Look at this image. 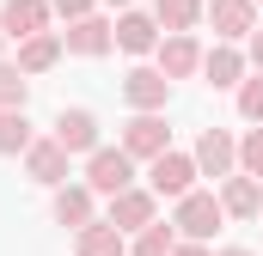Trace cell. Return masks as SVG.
Instances as JSON below:
<instances>
[{"instance_id":"cell-1","label":"cell","mask_w":263,"mask_h":256,"mask_svg":"<svg viewBox=\"0 0 263 256\" xmlns=\"http://www.w3.org/2000/svg\"><path fill=\"white\" fill-rule=\"evenodd\" d=\"M220 220H227V207H220V195L214 189H190L178 201V232H184V244H208L214 232H220Z\"/></svg>"},{"instance_id":"cell-2","label":"cell","mask_w":263,"mask_h":256,"mask_svg":"<svg viewBox=\"0 0 263 256\" xmlns=\"http://www.w3.org/2000/svg\"><path fill=\"white\" fill-rule=\"evenodd\" d=\"M86 189L117 201L123 189H135V159L123 153V146H98V153L86 159Z\"/></svg>"},{"instance_id":"cell-3","label":"cell","mask_w":263,"mask_h":256,"mask_svg":"<svg viewBox=\"0 0 263 256\" xmlns=\"http://www.w3.org/2000/svg\"><path fill=\"white\" fill-rule=\"evenodd\" d=\"M196 159H190V153H159V159H153V165H147V189L153 195H165V201H184V195L196 189Z\"/></svg>"},{"instance_id":"cell-4","label":"cell","mask_w":263,"mask_h":256,"mask_svg":"<svg viewBox=\"0 0 263 256\" xmlns=\"http://www.w3.org/2000/svg\"><path fill=\"white\" fill-rule=\"evenodd\" d=\"M117 146L129 153L135 165H141V159L153 165L159 153H172V128H165V116H129V122H123V134H117Z\"/></svg>"},{"instance_id":"cell-5","label":"cell","mask_w":263,"mask_h":256,"mask_svg":"<svg viewBox=\"0 0 263 256\" xmlns=\"http://www.w3.org/2000/svg\"><path fill=\"white\" fill-rule=\"evenodd\" d=\"M165 98H172V79H165L159 67H129V73H123V104H129L135 116H159Z\"/></svg>"},{"instance_id":"cell-6","label":"cell","mask_w":263,"mask_h":256,"mask_svg":"<svg viewBox=\"0 0 263 256\" xmlns=\"http://www.w3.org/2000/svg\"><path fill=\"white\" fill-rule=\"evenodd\" d=\"M196 171L202 177H214V183H227L233 171H239V140L227 134V128H202V140H196Z\"/></svg>"},{"instance_id":"cell-7","label":"cell","mask_w":263,"mask_h":256,"mask_svg":"<svg viewBox=\"0 0 263 256\" xmlns=\"http://www.w3.org/2000/svg\"><path fill=\"white\" fill-rule=\"evenodd\" d=\"M62 49H67V55L98 61V55H110V49H117V25L92 12V18H80V25H67V31H62Z\"/></svg>"},{"instance_id":"cell-8","label":"cell","mask_w":263,"mask_h":256,"mask_svg":"<svg viewBox=\"0 0 263 256\" xmlns=\"http://www.w3.org/2000/svg\"><path fill=\"white\" fill-rule=\"evenodd\" d=\"M110 226L129 238V232H147V226H159V195L153 189H123L110 201Z\"/></svg>"},{"instance_id":"cell-9","label":"cell","mask_w":263,"mask_h":256,"mask_svg":"<svg viewBox=\"0 0 263 256\" xmlns=\"http://www.w3.org/2000/svg\"><path fill=\"white\" fill-rule=\"evenodd\" d=\"M208 25H214V37L220 43H239V37H251L257 31V0H208V12H202Z\"/></svg>"},{"instance_id":"cell-10","label":"cell","mask_w":263,"mask_h":256,"mask_svg":"<svg viewBox=\"0 0 263 256\" xmlns=\"http://www.w3.org/2000/svg\"><path fill=\"white\" fill-rule=\"evenodd\" d=\"M49 18H55V12H49V0H6V6H0V31H6V37H18V43L43 37V31H49Z\"/></svg>"},{"instance_id":"cell-11","label":"cell","mask_w":263,"mask_h":256,"mask_svg":"<svg viewBox=\"0 0 263 256\" xmlns=\"http://www.w3.org/2000/svg\"><path fill=\"white\" fill-rule=\"evenodd\" d=\"M25 171H31V183H49V189H62L67 183V146L49 134V140H37L31 153H25Z\"/></svg>"},{"instance_id":"cell-12","label":"cell","mask_w":263,"mask_h":256,"mask_svg":"<svg viewBox=\"0 0 263 256\" xmlns=\"http://www.w3.org/2000/svg\"><path fill=\"white\" fill-rule=\"evenodd\" d=\"M220 207H227V220H257L263 214V183L245 177V171H233V177L220 183Z\"/></svg>"},{"instance_id":"cell-13","label":"cell","mask_w":263,"mask_h":256,"mask_svg":"<svg viewBox=\"0 0 263 256\" xmlns=\"http://www.w3.org/2000/svg\"><path fill=\"white\" fill-rule=\"evenodd\" d=\"M55 140L67 146V159H73V153L92 159V153H98V116H92V110H62V116H55Z\"/></svg>"},{"instance_id":"cell-14","label":"cell","mask_w":263,"mask_h":256,"mask_svg":"<svg viewBox=\"0 0 263 256\" xmlns=\"http://www.w3.org/2000/svg\"><path fill=\"white\" fill-rule=\"evenodd\" d=\"M117 49H123V55H153V49H159V25H153V12H123V18H117Z\"/></svg>"},{"instance_id":"cell-15","label":"cell","mask_w":263,"mask_h":256,"mask_svg":"<svg viewBox=\"0 0 263 256\" xmlns=\"http://www.w3.org/2000/svg\"><path fill=\"white\" fill-rule=\"evenodd\" d=\"M153 55H159V73H165V79H190L202 67V43L196 37H159Z\"/></svg>"},{"instance_id":"cell-16","label":"cell","mask_w":263,"mask_h":256,"mask_svg":"<svg viewBox=\"0 0 263 256\" xmlns=\"http://www.w3.org/2000/svg\"><path fill=\"white\" fill-rule=\"evenodd\" d=\"M55 220L73 226V232H86V226L98 220V195L86 189V183H62V189H55Z\"/></svg>"},{"instance_id":"cell-17","label":"cell","mask_w":263,"mask_h":256,"mask_svg":"<svg viewBox=\"0 0 263 256\" xmlns=\"http://www.w3.org/2000/svg\"><path fill=\"white\" fill-rule=\"evenodd\" d=\"M202 12H208V0H153V25L165 37H190L202 25Z\"/></svg>"},{"instance_id":"cell-18","label":"cell","mask_w":263,"mask_h":256,"mask_svg":"<svg viewBox=\"0 0 263 256\" xmlns=\"http://www.w3.org/2000/svg\"><path fill=\"white\" fill-rule=\"evenodd\" d=\"M62 31H43V37H31V43H18V73L31 79V73H49V67L62 61Z\"/></svg>"},{"instance_id":"cell-19","label":"cell","mask_w":263,"mask_h":256,"mask_svg":"<svg viewBox=\"0 0 263 256\" xmlns=\"http://www.w3.org/2000/svg\"><path fill=\"white\" fill-rule=\"evenodd\" d=\"M202 73H208L214 92H220V86H245V55H239L233 43H214V49L202 55Z\"/></svg>"},{"instance_id":"cell-20","label":"cell","mask_w":263,"mask_h":256,"mask_svg":"<svg viewBox=\"0 0 263 256\" xmlns=\"http://www.w3.org/2000/svg\"><path fill=\"white\" fill-rule=\"evenodd\" d=\"M73 250H80V256H129V238H123L110 220H92V226L73 238Z\"/></svg>"},{"instance_id":"cell-21","label":"cell","mask_w":263,"mask_h":256,"mask_svg":"<svg viewBox=\"0 0 263 256\" xmlns=\"http://www.w3.org/2000/svg\"><path fill=\"white\" fill-rule=\"evenodd\" d=\"M37 146V128L25 110H0V159H12V153H31Z\"/></svg>"},{"instance_id":"cell-22","label":"cell","mask_w":263,"mask_h":256,"mask_svg":"<svg viewBox=\"0 0 263 256\" xmlns=\"http://www.w3.org/2000/svg\"><path fill=\"white\" fill-rule=\"evenodd\" d=\"M172 250H178L172 226H147V232H135V244H129V256H172Z\"/></svg>"},{"instance_id":"cell-23","label":"cell","mask_w":263,"mask_h":256,"mask_svg":"<svg viewBox=\"0 0 263 256\" xmlns=\"http://www.w3.org/2000/svg\"><path fill=\"white\" fill-rule=\"evenodd\" d=\"M25 92L31 79L18 73V61H0V110H25Z\"/></svg>"},{"instance_id":"cell-24","label":"cell","mask_w":263,"mask_h":256,"mask_svg":"<svg viewBox=\"0 0 263 256\" xmlns=\"http://www.w3.org/2000/svg\"><path fill=\"white\" fill-rule=\"evenodd\" d=\"M239 171H245V177H257V183H263V128H251V134L239 140Z\"/></svg>"},{"instance_id":"cell-25","label":"cell","mask_w":263,"mask_h":256,"mask_svg":"<svg viewBox=\"0 0 263 256\" xmlns=\"http://www.w3.org/2000/svg\"><path fill=\"white\" fill-rule=\"evenodd\" d=\"M239 116H245V122H263V73H251V79L239 86Z\"/></svg>"},{"instance_id":"cell-26","label":"cell","mask_w":263,"mask_h":256,"mask_svg":"<svg viewBox=\"0 0 263 256\" xmlns=\"http://www.w3.org/2000/svg\"><path fill=\"white\" fill-rule=\"evenodd\" d=\"M49 12H62L67 25H80V18H92V12H98V0H49Z\"/></svg>"},{"instance_id":"cell-27","label":"cell","mask_w":263,"mask_h":256,"mask_svg":"<svg viewBox=\"0 0 263 256\" xmlns=\"http://www.w3.org/2000/svg\"><path fill=\"white\" fill-rule=\"evenodd\" d=\"M245 61H251V67H257V73H263V25H257V31H251V55H245Z\"/></svg>"},{"instance_id":"cell-28","label":"cell","mask_w":263,"mask_h":256,"mask_svg":"<svg viewBox=\"0 0 263 256\" xmlns=\"http://www.w3.org/2000/svg\"><path fill=\"white\" fill-rule=\"evenodd\" d=\"M172 256H214V250H208V244H184V238H178V250H172Z\"/></svg>"},{"instance_id":"cell-29","label":"cell","mask_w":263,"mask_h":256,"mask_svg":"<svg viewBox=\"0 0 263 256\" xmlns=\"http://www.w3.org/2000/svg\"><path fill=\"white\" fill-rule=\"evenodd\" d=\"M214 256H251V250H245V244H227V250H214Z\"/></svg>"},{"instance_id":"cell-30","label":"cell","mask_w":263,"mask_h":256,"mask_svg":"<svg viewBox=\"0 0 263 256\" xmlns=\"http://www.w3.org/2000/svg\"><path fill=\"white\" fill-rule=\"evenodd\" d=\"M104 6H123V12H129V0H104Z\"/></svg>"},{"instance_id":"cell-31","label":"cell","mask_w":263,"mask_h":256,"mask_svg":"<svg viewBox=\"0 0 263 256\" xmlns=\"http://www.w3.org/2000/svg\"><path fill=\"white\" fill-rule=\"evenodd\" d=\"M0 55H6V31H0Z\"/></svg>"},{"instance_id":"cell-32","label":"cell","mask_w":263,"mask_h":256,"mask_svg":"<svg viewBox=\"0 0 263 256\" xmlns=\"http://www.w3.org/2000/svg\"><path fill=\"white\" fill-rule=\"evenodd\" d=\"M257 6H263V0H257Z\"/></svg>"}]
</instances>
